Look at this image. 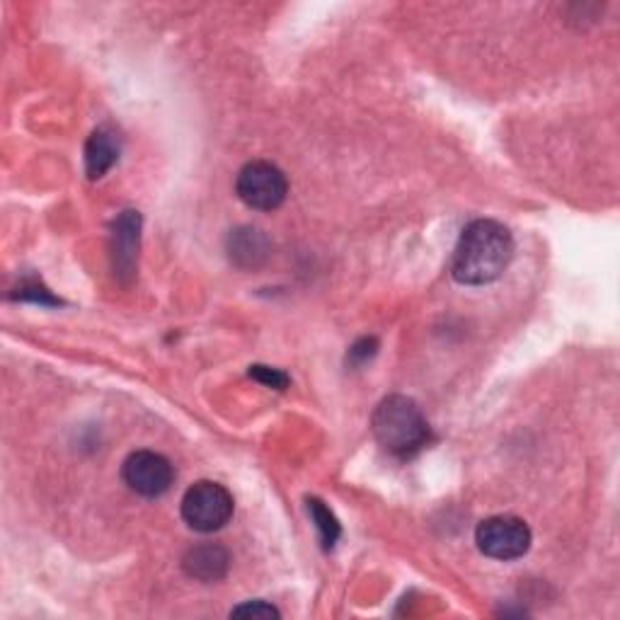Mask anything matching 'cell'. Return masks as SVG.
Instances as JSON below:
<instances>
[{
    "instance_id": "6da1fadb",
    "label": "cell",
    "mask_w": 620,
    "mask_h": 620,
    "mask_svg": "<svg viewBox=\"0 0 620 620\" xmlns=\"http://www.w3.org/2000/svg\"><path fill=\"white\" fill-rule=\"evenodd\" d=\"M514 257V237L507 226L492 218L472 221L460 233L454 250L451 274L458 284L485 286L497 282Z\"/></svg>"
},
{
    "instance_id": "7a4b0ae2",
    "label": "cell",
    "mask_w": 620,
    "mask_h": 620,
    "mask_svg": "<svg viewBox=\"0 0 620 620\" xmlns=\"http://www.w3.org/2000/svg\"><path fill=\"white\" fill-rule=\"evenodd\" d=\"M376 441L390 456L413 458L431 441V429L419 405L405 395H388L372 417Z\"/></svg>"
},
{
    "instance_id": "3957f363",
    "label": "cell",
    "mask_w": 620,
    "mask_h": 620,
    "mask_svg": "<svg viewBox=\"0 0 620 620\" xmlns=\"http://www.w3.org/2000/svg\"><path fill=\"white\" fill-rule=\"evenodd\" d=\"M233 495L211 480L194 482L182 497V519L192 531L214 533L233 517Z\"/></svg>"
},
{
    "instance_id": "277c9868",
    "label": "cell",
    "mask_w": 620,
    "mask_h": 620,
    "mask_svg": "<svg viewBox=\"0 0 620 620\" xmlns=\"http://www.w3.org/2000/svg\"><path fill=\"white\" fill-rule=\"evenodd\" d=\"M531 529L529 524L509 514H499L478 524L475 529V543L487 558L499 562H511L524 558L531 548Z\"/></svg>"
},
{
    "instance_id": "5b68a950",
    "label": "cell",
    "mask_w": 620,
    "mask_h": 620,
    "mask_svg": "<svg viewBox=\"0 0 620 620\" xmlns=\"http://www.w3.org/2000/svg\"><path fill=\"white\" fill-rule=\"evenodd\" d=\"M235 192L250 209L274 211L286 200L288 180L274 163L253 161L243 165L241 173H237Z\"/></svg>"
},
{
    "instance_id": "8992f818",
    "label": "cell",
    "mask_w": 620,
    "mask_h": 620,
    "mask_svg": "<svg viewBox=\"0 0 620 620\" xmlns=\"http://www.w3.org/2000/svg\"><path fill=\"white\" fill-rule=\"evenodd\" d=\"M122 478L131 492L141 497H161L175 480V468L163 454L134 451L122 466Z\"/></svg>"
},
{
    "instance_id": "52a82bcc",
    "label": "cell",
    "mask_w": 620,
    "mask_h": 620,
    "mask_svg": "<svg viewBox=\"0 0 620 620\" xmlns=\"http://www.w3.org/2000/svg\"><path fill=\"white\" fill-rule=\"evenodd\" d=\"M139 233H141L139 211H124V214L114 221L112 257H114V274L119 279L134 276L136 255H139Z\"/></svg>"
},
{
    "instance_id": "ba28073f",
    "label": "cell",
    "mask_w": 620,
    "mask_h": 620,
    "mask_svg": "<svg viewBox=\"0 0 620 620\" xmlns=\"http://www.w3.org/2000/svg\"><path fill=\"white\" fill-rule=\"evenodd\" d=\"M182 567L192 579H200V582H218L228 575L231 567V552L218 546V543H202L194 546L182 558Z\"/></svg>"
},
{
    "instance_id": "9c48e42d",
    "label": "cell",
    "mask_w": 620,
    "mask_h": 620,
    "mask_svg": "<svg viewBox=\"0 0 620 620\" xmlns=\"http://www.w3.org/2000/svg\"><path fill=\"white\" fill-rule=\"evenodd\" d=\"M119 136L112 129L100 126L90 134L85 143V173L90 180H100L110 173V170L119 163Z\"/></svg>"
},
{
    "instance_id": "30bf717a",
    "label": "cell",
    "mask_w": 620,
    "mask_h": 620,
    "mask_svg": "<svg viewBox=\"0 0 620 620\" xmlns=\"http://www.w3.org/2000/svg\"><path fill=\"white\" fill-rule=\"evenodd\" d=\"M270 255V241L260 228L243 226L228 235V257L233 265L243 270H255Z\"/></svg>"
},
{
    "instance_id": "8fae6325",
    "label": "cell",
    "mask_w": 620,
    "mask_h": 620,
    "mask_svg": "<svg viewBox=\"0 0 620 620\" xmlns=\"http://www.w3.org/2000/svg\"><path fill=\"white\" fill-rule=\"evenodd\" d=\"M308 514L315 524V529H318V533H321L323 548H333L342 533L335 514L325 507V502H321V499H315V497L308 499Z\"/></svg>"
},
{
    "instance_id": "7c38bea8",
    "label": "cell",
    "mask_w": 620,
    "mask_h": 620,
    "mask_svg": "<svg viewBox=\"0 0 620 620\" xmlns=\"http://www.w3.org/2000/svg\"><path fill=\"white\" fill-rule=\"evenodd\" d=\"M279 609H274L267 601H247L235 606L231 611V618H279Z\"/></svg>"
},
{
    "instance_id": "4fadbf2b",
    "label": "cell",
    "mask_w": 620,
    "mask_h": 620,
    "mask_svg": "<svg viewBox=\"0 0 620 620\" xmlns=\"http://www.w3.org/2000/svg\"><path fill=\"white\" fill-rule=\"evenodd\" d=\"M250 376L255 380H260L262 386L267 388H276V390H284L288 386V376L279 368H270V366H250Z\"/></svg>"
},
{
    "instance_id": "5bb4252c",
    "label": "cell",
    "mask_w": 620,
    "mask_h": 620,
    "mask_svg": "<svg viewBox=\"0 0 620 620\" xmlns=\"http://www.w3.org/2000/svg\"><path fill=\"white\" fill-rule=\"evenodd\" d=\"M18 298H22V301H34V303H44V306H57V303H61V301H57L54 296H51L47 288L39 284V282H24L20 288H18Z\"/></svg>"
}]
</instances>
